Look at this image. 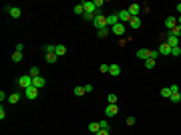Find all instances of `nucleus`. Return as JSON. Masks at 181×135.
I'll list each match as a JSON object with an SVG mask.
<instances>
[{"label":"nucleus","instance_id":"obj_40","mask_svg":"<svg viewBox=\"0 0 181 135\" xmlns=\"http://www.w3.org/2000/svg\"><path fill=\"white\" fill-rule=\"evenodd\" d=\"M109 67L111 65H101V73H109Z\"/></svg>","mask_w":181,"mask_h":135},{"label":"nucleus","instance_id":"obj_42","mask_svg":"<svg viewBox=\"0 0 181 135\" xmlns=\"http://www.w3.org/2000/svg\"><path fill=\"white\" fill-rule=\"evenodd\" d=\"M22 48H24V44L18 43V44H16V53H22Z\"/></svg>","mask_w":181,"mask_h":135},{"label":"nucleus","instance_id":"obj_46","mask_svg":"<svg viewBox=\"0 0 181 135\" xmlns=\"http://www.w3.org/2000/svg\"><path fill=\"white\" fill-rule=\"evenodd\" d=\"M177 24H179V26H181V14H179V18H177Z\"/></svg>","mask_w":181,"mask_h":135},{"label":"nucleus","instance_id":"obj_31","mask_svg":"<svg viewBox=\"0 0 181 135\" xmlns=\"http://www.w3.org/2000/svg\"><path fill=\"white\" fill-rule=\"evenodd\" d=\"M54 48H57V44H44V53H54Z\"/></svg>","mask_w":181,"mask_h":135},{"label":"nucleus","instance_id":"obj_20","mask_svg":"<svg viewBox=\"0 0 181 135\" xmlns=\"http://www.w3.org/2000/svg\"><path fill=\"white\" fill-rule=\"evenodd\" d=\"M18 101H20V93H12V95H8V103H12V105H16Z\"/></svg>","mask_w":181,"mask_h":135},{"label":"nucleus","instance_id":"obj_43","mask_svg":"<svg viewBox=\"0 0 181 135\" xmlns=\"http://www.w3.org/2000/svg\"><path fill=\"white\" fill-rule=\"evenodd\" d=\"M157 57H159V51H151V58H155V61H157Z\"/></svg>","mask_w":181,"mask_h":135},{"label":"nucleus","instance_id":"obj_2","mask_svg":"<svg viewBox=\"0 0 181 135\" xmlns=\"http://www.w3.org/2000/svg\"><path fill=\"white\" fill-rule=\"evenodd\" d=\"M95 28L97 30H101V28H105V26H109V24H107V16H103V14H97L95 16Z\"/></svg>","mask_w":181,"mask_h":135},{"label":"nucleus","instance_id":"obj_39","mask_svg":"<svg viewBox=\"0 0 181 135\" xmlns=\"http://www.w3.org/2000/svg\"><path fill=\"white\" fill-rule=\"evenodd\" d=\"M95 135H111V133H109V131H107V129H99V131H97Z\"/></svg>","mask_w":181,"mask_h":135},{"label":"nucleus","instance_id":"obj_8","mask_svg":"<svg viewBox=\"0 0 181 135\" xmlns=\"http://www.w3.org/2000/svg\"><path fill=\"white\" fill-rule=\"evenodd\" d=\"M177 26V18L175 16H167L165 18V28H167V32H169V30H173Z\"/></svg>","mask_w":181,"mask_h":135},{"label":"nucleus","instance_id":"obj_15","mask_svg":"<svg viewBox=\"0 0 181 135\" xmlns=\"http://www.w3.org/2000/svg\"><path fill=\"white\" fill-rule=\"evenodd\" d=\"M44 85H46V79H44V77H36V79H32V87L40 89V87H44Z\"/></svg>","mask_w":181,"mask_h":135},{"label":"nucleus","instance_id":"obj_16","mask_svg":"<svg viewBox=\"0 0 181 135\" xmlns=\"http://www.w3.org/2000/svg\"><path fill=\"white\" fill-rule=\"evenodd\" d=\"M157 51H159V54H171V47L167 43H161V47H159Z\"/></svg>","mask_w":181,"mask_h":135},{"label":"nucleus","instance_id":"obj_18","mask_svg":"<svg viewBox=\"0 0 181 135\" xmlns=\"http://www.w3.org/2000/svg\"><path fill=\"white\" fill-rule=\"evenodd\" d=\"M109 73L113 75V77H119V75H121V67H119V65H111V67H109Z\"/></svg>","mask_w":181,"mask_h":135},{"label":"nucleus","instance_id":"obj_6","mask_svg":"<svg viewBox=\"0 0 181 135\" xmlns=\"http://www.w3.org/2000/svg\"><path fill=\"white\" fill-rule=\"evenodd\" d=\"M4 10L8 12L10 16H12V18H20V14H22L18 6H4Z\"/></svg>","mask_w":181,"mask_h":135},{"label":"nucleus","instance_id":"obj_38","mask_svg":"<svg viewBox=\"0 0 181 135\" xmlns=\"http://www.w3.org/2000/svg\"><path fill=\"white\" fill-rule=\"evenodd\" d=\"M169 89H171V95H173V93H179V85H171Z\"/></svg>","mask_w":181,"mask_h":135},{"label":"nucleus","instance_id":"obj_33","mask_svg":"<svg viewBox=\"0 0 181 135\" xmlns=\"http://www.w3.org/2000/svg\"><path fill=\"white\" fill-rule=\"evenodd\" d=\"M99 125H101V129H107V131H109V121H107V119H101Z\"/></svg>","mask_w":181,"mask_h":135},{"label":"nucleus","instance_id":"obj_26","mask_svg":"<svg viewBox=\"0 0 181 135\" xmlns=\"http://www.w3.org/2000/svg\"><path fill=\"white\" fill-rule=\"evenodd\" d=\"M99 129H101V125L97 123V121H93V123H89V131H90V133H97Z\"/></svg>","mask_w":181,"mask_h":135},{"label":"nucleus","instance_id":"obj_14","mask_svg":"<svg viewBox=\"0 0 181 135\" xmlns=\"http://www.w3.org/2000/svg\"><path fill=\"white\" fill-rule=\"evenodd\" d=\"M127 10H129V14H131V18H133V16H139V12H141V6H139V4H131Z\"/></svg>","mask_w":181,"mask_h":135},{"label":"nucleus","instance_id":"obj_17","mask_svg":"<svg viewBox=\"0 0 181 135\" xmlns=\"http://www.w3.org/2000/svg\"><path fill=\"white\" fill-rule=\"evenodd\" d=\"M54 54H57V57L67 54V47H65V44H57V48H54Z\"/></svg>","mask_w":181,"mask_h":135},{"label":"nucleus","instance_id":"obj_44","mask_svg":"<svg viewBox=\"0 0 181 135\" xmlns=\"http://www.w3.org/2000/svg\"><path fill=\"white\" fill-rule=\"evenodd\" d=\"M93 89H95L93 85H85V91H87V93H93Z\"/></svg>","mask_w":181,"mask_h":135},{"label":"nucleus","instance_id":"obj_30","mask_svg":"<svg viewBox=\"0 0 181 135\" xmlns=\"http://www.w3.org/2000/svg\"><path fill=\"white\" fill-rule=\"evenodd\" d=\"M169 32H171L173 36H177V39H179V36H181V26H179V24H177L175 28H173V30H169Z\"/></svg>","mask_w":181,"mask_h":135},{"label":"nucleus","instance_id":"obj_7","mask_svg":"<svg viewBox=\"0 0 181 135\" xmlns=\"http://www.w3.org/2000/svg\"><path fill=\"white\" fill-rule=\"evenodd\" d=\"M117 113H119V105H107L105 107V115L107 117H117Z\"/></svg>","mask_w":181,"mask_h":135},{"label":"nucleus","instance_id":"obj_34","mask_svg":"<svg viewBox=\"0 0 181 135\" xmlns=\"http://www.w3.org/2000/svg\"><path fill=\"white\" fill-rule=\"evenodd\" d=\"M125 123H127L129 127H133L135 123H137V119H135V117H127V119H125Z\"/></svg>","mask_w":181,"mask_h":135},{"label":"nucleus","instance_id":"obj_22","mask_svg":"<svg viewBox=\"0 0 181 135\" xmlns=\"http://www.w3.org/2000/svg\"><path fill=\"white\" fill-rule=\"evenodd\" d=\"M109 32H111V28H109V26H105V28L97 30V34H99V39H105V36H109Z\"/></svg>","mask_w":181,"mask_h":135},{"label":"nucleus","instance_id":"obj_37","mask_svg":"<svg viewBox=\"0 0 181 135\" xmlns=\"http://www.w3.org/2000/svg\"><path fill=\"white\" fill-rule=\"evenodd\" d=\"M95 6H97V10H101L105 6V2H103V0H95Z\"/></svg>","mask_w":181,"mask_h":135},{"label":"nucleus","instance_id":"obj_11","mask_svg":"<svg viewBox=\"0 0 181 135\" xmlns=\"http://www.w3.org/2000/svg\"><path fill=\"white\" fill-rule=\"evenodd\" d=\"M141 24H143V22H141V18H139V16H133V18L129 20V26H131V28H133V30L141 28Z\"/></svg>","mask_w":181,"mask_h":135},{"label":"nucleus","instance_id":"obj_12","mask_svg":"<svg viewBox=\"0 0 181 135\" xmlns=\"http://www.w3.org/2000/svg\"><path fill=\"white\" fill-rule=\"evenodd\" d=\"M117 14H119V22H129V20H131V14H129V10H119Z\"/></svg>","mask_w":181,"mask_h":135},{"label":"nucleus","instance_id":"obj_29","mask_svg":"<svg viewBox=\"0 0 181 135\" xmlns=\"http://www.w3.org/2000/svg\"><path fill=\"white\" fill-rule=\"evenodd\" d=\"M107 101H109V105H117V95H115V93H109Z\"/></svg>","mask_w":181,"mask_h":135},{"label":"nucleus","instance_id":"obj_3","mask_svg":"<svg viewBox=\"0 0 181 135\" xmlns=\"http://www.w3.org/2000/svg\"><path fill=\"white\" fill-rule=\"evenodd\" d=\"M18 85L26 91L28 87H32V77H30V75H22V77L18 79Z\"/></svg>","mask_w":181,"mask_h":135},{"label":"nucleus","instance_id":"obj_28","mask_svg":"<svg viewBox=\"0 0 181 135\" xmlns=\"http://www.w3.org/2000/svg\"><path fill=\"white\" fill-rule=\"evenodd\" d=\"M72 93H75L76 97H83V95H87V91H85V87H75L72 89Z\"/></svg>","mask_w":181,"mask_h":135},{"label":"nucleus","instance_id":"obj_5","mask_svg":"<svg viewBox=\"0 0 181 135\" xmlns=\"http://www.w3.org/2000/svg\"><path fill=\"white\" fill-rule=\"evenodd\" d=\"M125 30H127V26H125L123 22H119V24H115L113 28H111V32H113L115 36H123V34H125Z\"/></svg>","mask_w":181,"mask_h":135},{"label":"nucleus","instance_id":"obj_19","mask_svg":"<svg viewBox=\"0 0 181 135\" xmlns=\"http://www.w3.org/2000/svg\"><path fill=\"white\" fill-rule=\"evenodd\" d=\"M44 61H46L48 65H54V63H57V61H58V57H57V54H54V53H48L46 57H44Z\"/></svg>","mask_w":181,"mask_h":135},{"label":"nucleus","instance_id":"obj_27","mask_svg":"<svg viewBox=\"0 0 181 135\" xmlns=\"http://www.w3.org/2000/svg\"><path fill=\"white\" fill-rule=\"evenodd\" d=\"M22 58H24V54H22V53H16V51L12 53V63H20Z\"/></svg>","mask_w":181,"mask_h":135},{"label":"nucleus","instance_id":"obj_13","mask_svg":"<svg viewBox=\"0 0 181 135\" xmlns=\"http://www.w3.org/2000/svg\"><path fill=\"white\" fill-rule=\"evenodd\" d=\"M107 24H109V28H113L115 24H119V14H109L107 16Z\"/></svg>","mask_w":181,"mask_h":135},{"label":"nucleus","instance_id":"obj_25","mask_svg":"<svg viewBox=\"0 0 181 135\" xmlns=\"http://www.w3.org/2000/svg\"><path fill=\"white\" fill-rule=\"evenodd\" d=\"M161 97H163V99H171V89H169V87H163L161 89Z\"/></svg>","mask_w":181,"mask_h":135},{"label":"nucleus","instance_id":"obj_1","mask_svg":"<svg viewBox=\"0 0 181 135\" xmlns=\"http://www.w3.org/2000/svg\"><path fill=\"white\" fill-rule=\"evenodd\" d=\"M83 6H85L87 14H101V10H97V6H95V0H90V2H83Z\"/></svg>","mask_w":181,"mask_h":135},{"label":"nucleus","instance_id":"obj_41","mask_svg":"<svg viewBox=\"0 0 181 135\" xmlns=\"http://www.w3.org/2000/svg\"><path fill=\"white\" fill-rule=\"evenodd\" d=\"M0 119H6V111H4V107H0Z\"/></svg>","mask_w":181,"mask_h":135},{"label":"nucleus","instance_id":"obj_35","mask_svg":"<svg viewBox=\"0 0 181 135\" xmlns=\"http://www.w3.org/2000/svg\"><path fill=\"white\" fill-rule=\"evenodd\" d=\"M181 54V47H175V48H171V57H179Z\"/></svg>","mask_w":181,"mask_h":135},{"label":"nucleus","instance_id":"obj_24","mask_svg":"<svg viewBox=\"0 0 181 135\" xmlns=\"http://www.w3.org/2000/svg\"><path fill=\"white\" fill-rule=\"evenodd\" d=\"M28 75H30L32 79L40 77V69H38V67H32V69H28Z\"/></svg>","mask_w":181,"mask_h":135},{"label":"nucleus","instance_id":"obj_21","mask_svg":"<svg viewBox=\"0 0 181 135\" xmlns=\"http://www.w3.org/2000/svg\"><path fill=\"white\" fill-rule=\"evenodd\" d=\"M72 12H75V14H85V6H83V2L72 6Z\"/></svg>","mask_w":181,"mask_h":135},{"label":"nucleus","instance_id":"obj_45","mask_svg":"<svg viewBox=\"0 0 181 135\" xmlns=\"http://www.w3.org/2000/svg\"><path fill=\"white\" fill-rule=\"evenodd\" d=\"M175 8H177V12H179V14H181V2H179V4L175 6Z\"/></svg>","mask_w":181,"mask_h":135},{"label":"nucleus","instance_id":"obj_32","mask_svg":"<svg viewBox=\"0 0 181 135\" xmlns=\"http://www.w3.org/2000/svg\"><path fill=\"white\" fill-rule=\"evenodd\" d=\"M181 101V93H173L171 95V103H179Z\"/></svg>","mask_w":181,"mask_h":135},{"label":"nucleus","instance_id":"obj_4","mask_svg":"<svg viewBox=\"0 0 181 135\" xmlns=\"http://www.w3.org/2000/svg\"><path fill=\"white\" fill-rule=\"evenodd\" d=\"M24 97H26L28 101H36V97H38V89H36V87H28L26 91H24Z\"/></svg>","mask_w":181,"mask_h":135},{"label":"nucleus","instance_id":"obj_23","mask_svg":"<svg viewBox=\"0 0 181 135\" xmlns=\"http://www.w3.org/2000/svg\"><path fill=\"white\" fill-rule=\"evenodd\" d=\"M155 65H157V61H155V58H147V61H145V69H147V71L155 69Z\"/></svg>","mask_w":181,"mask_h":135},{"label":"nucleus","instance_id":"obj_36","mask_svg":"<svg viewBox=\"0 0 181 135\" xmlns=\"http://www.w3.org/2000/svg\"><path fill=\"white\" fill-rule=\"evenodd\" d=\"M95 16L97 14H87V12H85V20H87V22H95Z\"/></svg>","mask_w":181,"mask_h":135},{"label":"nucleus","instance_id":"obj_10","mask_svg":"<svg viewBox=\"0 0 181 135\" xmlns=\"http://www.w3.org/2000/svg\"><path fill=\"white\" fill-rule=\"evenodd\" d=\"M137 57L141 58V61H147V58H151V51H149V48H139Z\"/></svg>","mask_w":181,"mask_h":135},{"label":"nucleus","instance_id":"obj_9","mask_svg":"<svg viewBox=\"0 0 181 135\" xmlns=\"http://www.w3.org/2000/svg\"><path fill=\"white\" fill-rule=\"evenodd\" d=\"M167 44H169V47L171 48H175V47H179V39H177V36H173L171 32H167V40H165Z\"/></svg>","mask_w":181,"mask_h":135}]
</instances>
